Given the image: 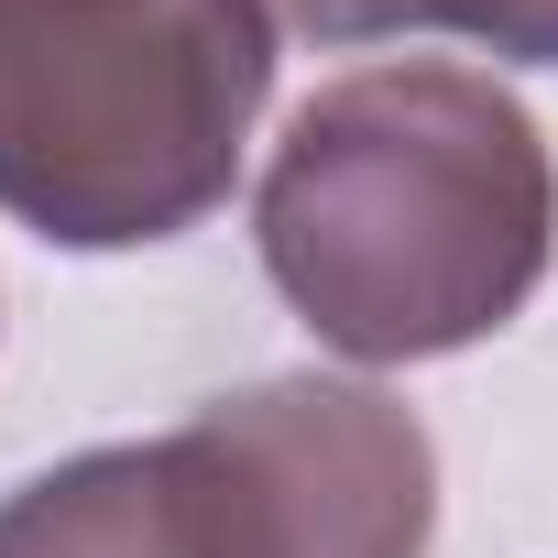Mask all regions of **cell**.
<instances>
[{
    "label": "cell",
    "instance_id": "obj_1",
    "mask_svg": "<svg viewBox=\"0 0 558 558\" xmlns=\"http://www.w3.org/2000/svg\"><path fill=\"white\" fill-rule=\"evenodd\" d=\"M252 241L318 351L405 373L525 318L558 263V165L493 66L395 56L329 77L286 121L252 186Z\"/></svg>",
    "mask_w": 558,
    "mask_h": 558
},
{
    "label": "cell",
    "instance_id": "obj_2",
    "mask_svg": "<svg viewBox=\"0 0 558 558\" xmlns=\"http://www.w3.org/2000/svg\"><path fill=\"white\" fill-rule=\"evenodd\" d=\"M438 449L362 373H274L0 493V558H427Z\"/></svg>",
    "mask_w": 558,
    "mask_h": 558
},
{
    "label": "cell",
    "instance_id": "obj_3",
    "mask_svg": "<svg viewBox=\"0 0 558 558\" xmlns=\"http://www.w3.org/2000/svg\"><path fill=\"white\" fill-rule=\"evenodd\" d=\"M274 99L252 0H0V219L56 252L197 230Z\"/></svg>",
    "mask_w": 558,
    "mask_h": 558
},
{
    "label": "cell",
    "instance_id": "obj_4",
    "mask_svg": "<svg viewBox=\"0 0 558 558\" xmlns=\"http://www.w3.org/2000/svg\"><path fill=\"white\" fill-rule=\"evenodd\" d=\"M252 12L274 23V45H405V34H460L482 45L493 0H252Z\"/></svg>",
    "mask_w": 558,
    "mask_h": 558
},
{
    "label": "cell",
    "instance_id": "obj_5",
    "mask_svg": "<svg viewBox=\"0 0 558 558\" xmlns=\"http://www.w3.org/2000/svg\"><path fill=\"white\" fill-rule=\"evenodd\" d=\"M482 56L493 66H558V0H493Z\"/></svg>",
    "mask_w": 558,
    "mask_h": 558
}]
</instances>
